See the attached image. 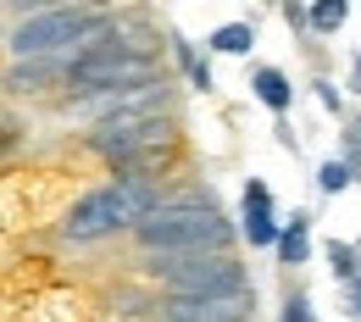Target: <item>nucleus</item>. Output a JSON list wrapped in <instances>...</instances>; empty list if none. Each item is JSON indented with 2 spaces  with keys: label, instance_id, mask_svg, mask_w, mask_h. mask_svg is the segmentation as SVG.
<instances>
[{
  "label": "nucleus",
  "instance_id": "obj_4",
  "mask_svg": "<svg viewBox=\"0 0 361 322\" xmlns=\"http://www.w3.org/2000/svg\"><path fill=\"white\" fill-rule=\"evenodd\" d=\"M139 78H156V56H150V45L123 39L117 28H106L100 39H90L78 56H67V67H61V84L78 89V100L111 89V84H139Z\"/></svg>",
  "mask_w": 361,
  "mask_h": 322
},
{
  "label": "nucleus",
  "instance_id": "obj_7",
  "mask_svg": "<svg viewBox=\"0 0 361 322\" xmlns=\"http://www.w3.org/2000/svg\"><path fill=\"white\" fill-rule=\"evenodd\" d=\"M161 322H250L256 317V289H239V295H167L150 306Z\"/></svg>",
  "mask_w": 361,
  "mask_h": 322
},
{
  "label": "nucleus",
  "instance_id": "obj_20",
  "mask_svg": "<svg viewBox=\"0 0 361 322\" xmlns=\"http://www.w3.org/2000/svg\"><path fill=\"white\" fill-rule=\"evenodd\" d=\"M283 23H289L295 34H306V6H283Z\"/></svg>",
  "mask_w": 361,
  "mask_h": 322
},
{
  "label": "nucleus",
  "instance_id": "obj_9",
  "mask_svg": "<svg viewBox=\"0 0 361 322\" xmlns=\"http://www.w3.org/2000/svg\"><path fill=\"white\" fill-rule=\"evenodd\" d=\"M239 228L250 239V250H272L278 244V206H272L267 178H245V194H239Z\"/></svg>",
  "mask_w": 361,
  "mask_h": 322
},
{
  "label": "nucleus",
  "instance_id": "obj_10",
  "mask_svg": "<svg viewBox=\"0 0 361 322\" xmlns=\"http://www.w3.org/2000/svg\"><path fill=\"white\" fill-rule=\"evenodd\" d=\"M250 94L267 106L272 117H283V111L295 106V84H289V73H283V67H267V61L250 67Z\"/></svg>",
  "mask_w": 361,
  "mask_h": 322
},
{
  "label": "nucleus",
  "instance_id": "obj_16",
  "mask_svg": "<svg viewBox=\"0 0 361 322\" xmlns=\"http://www.w3.org/2000/svg\"><path fill=\"white\" fill-rule=\"evenodd\" d=\"M283 322H317V317H312V300H306V289H289V295H283Z\"/></svg>",
  "mask_w": 361,
  "mask_h": 322
},
{
  "label": "nucleus",
  "instance_id": "obj_22",
  "mask_svg": "<svg viewBox=\"0 0 361 322\" xmlns=\"http://www.w3.org/2000/svg\"><path fill=\"white\" fill-rule=\"evenodd\" d=\"M11 144H17V134H11V128H0V150H11Z\"/></svg>",
  "mask_w": 361,
  "mask_h": 322
},
{
  "label": "nucleus",
  "instance_id": "obj_6",
  "mask_svg": "<svg viewBox=\"0 0 361 322\" xmlns=\"http://www.w3.org/2000/svg\"><path fill=\"white\" fill-rule=\"evenodd\" d=\"M150 278H156L167 295H183V300L250 289V273H245L239 256H161V261L150 267Z\"/></svg>",
  "mask_w": 361,
  "mask_h": 322
},
{
  "label": "nucleus",
  "instance_id": "obj_14",
  "mask_svg": "<svg viewBox=\"0 0 361 322\" xmlns=\"http://www.w3.org/2000/svg\"><path fill=\"white\" fill-rule=\"evenodd\" d=\"M328 273L339 278V283H350V278H361V256L350 250V239H328Z\"/></svg>",
  "mask_w": 361,
  "mask_h": 322
},
{
  "label": "nucleus",
  "instance_id": "obj_19",
  "mask_svg": "<svg viewBox=\"0 0 361 322\" xmlns=\"http://www.w3.org/2000/svg\"><path fill=\"white\" fill-rule=\"evenodd\" d=\"M345 311L361 322V278H350V283H345Z\"/></svg>",
  "mask_w": 361,
  "mask_h": 322
},
{
  "label": "nucleus",
  "instance_id": "obj_2",
  "mask_svg": "<svg viewBox=\"0 0 361 322\" xmlns=\"http://www.w3.org/2000/svg\"><path fill=\"white\" fill-rule=\"evenodd\" d=\"M134 244L161 256H233V223L212 200H161L134 228Z\"/></svg>",
  "mask_w": 361,
  "mask_h": 322
},
{
  "label": "nucleus",
  "instance_id": "obj_12",
  "mask_svg": "<svg viewBox=\"0 0 361 322\" xmlns=\"http://www.w3.org/2000/svg\"><path fill=\"white\" fill-rule=\"evenodd\" d=\"M206 50H212V56H250V50H256V23H250V17H233L223 28H212V34H206Z\"/></svg>",
  "mask_w": 361,
  "mask_h": 322
},
{
  "label": "nucleus",
  "instance_id": "obj_13",
  "mask_svg": "<svg viewBox=\"0 0 361 322\" xmlns=\"http://www.w3.org/2000/svg\"><path fill=\"white\" fill-rule=\"evenodd\" d=\"M345 23H350V6L345 0H317L312 11H306V28L312 34H339Z\"/></svg>",
  "mask_w": 361,
  "mask_h": 322
},
{
  "label": "nucleus",
  "instance_id": "obj_23",
  "mask_svg": "<svg viewBox=\"0 0 361 322\" xmlns=\"http://www.w3.org/2000/svg\"><path fill=\"white\" fill-rule=\"evenodd\" d=\"M350 250H356V256H361V239H356V244H350Z\"/></svg>",
  "mask_w": 361,
  "mask_h": 322
},
{
  "label": "nucleus",
  "instance_id": "obj_8",
  "mask_svg": "<svg viewBox=\"0 0 361 322\" xmlns=\"http://www.w3.org/2000/svg\"><path fill=\"white\" fill-rule=\"evenodd\" d=\"M161 106H167V78H161V73H156V78H139V84H111V89H100V94L73 100V111H78V117H94V123L128 117V111H161Z\"/></svg>",
  "mask_w": 361,
  "mask_h": 322
},
{
  "label": "nucleus",
  "instance_id": "obj_17",
  "mask_svg": "<svg viewBox=\"0 0 361 322\" xmlns=\"http://www.w3.org/2000/svg\"><path fill=\"white\" fill-rule=\"evenodd\" d=\"M312 89H317V100H322V111H328V117H339V111H345V94H339L334 78H317Z\"/></svg>",
  "mask_w": 361,
  "mask_h": 322
},
{
  "label": "nucleus",
  "instance_id": "obj_18",
  "mask_svg": "<svg viewBox=\"0 0 361 322\" xmlns=\"http://www.w3.org/2000/svg\"><path fill=\"white\" fill-rule=\"evenodd\" d=\"M189 84H195V89H217V78H212V61H206V56H200V61H195V67H189Z\"/></svg>",
  "mask_w": 361,
  "mask_h": 322
},
{
  "label": "nucleus",
  "instance_id": "obj_3",
  "mask_svg": "<svg viewBox=\"0 0 361 322\" xmlns=\"http://www.w3.org/2000/svg\"><path fill=\"white\" fill-rule=\"evenodd\" d=\"M117 17L111 11H94V6H39L28 11L17 28H11V56L17 61H50V56H78V50L100 39Z\"/></svg>",
  "mask_w": 361,
  "mask_h": 322
},
{
  "label": "nucleus",
  "instance_id": "obj_11",
  "mask_svg": "<svg viewBox=\"0 0 361 322\" xmlns=\"http://www.w3.org/2000/svg\"><path fill=\"white\" fill-rule=\"evenodd\" d=\"M272 250H278L283 267H306V256H312V217L295 211V217L278 228V244H272Z\"/></svg>",
  "mask_w": 361,
  "mask_h": 322
},
{
  "label": "nucleus",
  "instance_id": "obj_5",
  "mask_svg": "<svg viewBox=\"0 0 361 322\" xmlns=\"http://www.w3.org/2000/svg\"><path fill=\"white\" fill-rule=\"evenodd\" d=\"M90 150L100 161H111L123 178H145L167 150H173V128L156 117V111H128V117H106L94 123Z\"/></svg>",
  "mask_w": 361,
  "mask_h": 322
},
{
  "label": "nucleus",
  "instance_id": "obj_15",
  "mask_svg": "<svg viewBox=\"0 0 361 322\" xmlns=\"http://www.w3.org/2000/svg\"><path fill=\"white\" fill-rule=\"evenodd\" d=\"M350 184H356V173H350V167H345L339 156L317 167V189H322V194H345V189H350Z\"/></svg>",
  "mask_w": 361,
  "mask_h": 322
},
{
  "label": "nucleus",
  "instance_id": "obj_1",
  "mask_svg": "<svg viewBox=\"0 0 361 322\" xmlns=\"http://www.w3.org/2000/svg\"><path fill=\"white\" fill-rule=\"evenodd\" d=\"M161 206V184L156 178H111V184L90 189V194H78L67 211H61V223L56 233L67 239V244H94V239H111V233H134L150 211Z\"/></svg>",
  "mask_w": 361,
  "mask_h": 322
},
{
  "label": "nucleus",
  "instance_id": "obj_21",
  "mask_svg": "<svg viewBox=\"0 0 361 322\" xmlns=\"http://www.w3.org/2000/svg\"><path fill=\"white\" fill-rule=\"evenodd\" d=\"M350 89L361 94V56H356V61H350Z\"/></svg>",
  "mask_w": 361,
  "mask_h": 322
}]
</instances>
